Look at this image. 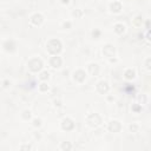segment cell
Segmentation results:
<instances>
[{"instance_id":"1","label":"cell","mask_w":151,"mask_h":151,"mask_svg":"<svg viewBox=\"0 0 151 151\" xmlns=\"http://www.w3.org/2000/svg\"><path fill=\"white\" fill-rule=\"evenodd\" d=\"M60 50H62V44H60L59 40H57V39H52V40L48 41V44H47V51H48L50 53L57 54V53L60 52Z\"/></svg>"},{"instance_id":"2","label":"cell","mask_w":151,"mask_h":151,"mask_svg":"<svg viewBox=\"0 0 151 151\" xmlns=\"http://www.w3.org/2000/svg\"><path fill=\"white\" fill-rule=\"evenodd\" d=\"M28 66H30V69H31L32 71L37 72V71H39L40 69H41V66H43V63H41V60H40V59L34 58V59H32L31 62L28 63Z\"/></svg>"},{"instance_id":"3","label":"cell","mask_w":151,"mask_h":151,"mask_svg":"<svg viewBox=\"0 0 151 151\" xmlns=\"http://www.w3.org/2000/svg\"><path fill=\"white\" fill-rule=\"evenodd\" d=\"M87 123H90L91 125H98L100 123V118H99L98 115H91L87 118Z\"/></svg>"},{"instance_id":"4","label":"cell","mask_w":151,"mask_h":151,"mask_svg":"<svg viewBox=\"0 0 151 151\" xmlns=\"http://www.w3.org/2000/svg\"><path fill=\"white\" fill-rule=\"evenodd\" d=\"M97 89H98V91H99L100 93H105V92H108V90H109V85H108V83H105V81H100V83L98 84Z\"/></svg>"},{"instance_id":"5","label":"cell","mask_w":151,"mask_h":151,"mask_svg":"<svg viewBox=\"0 0 151 151\" xmlns=\"http://www.w3.org/2000/svg\"><path fill=\"white\" fill-rule=\"evenodd\" d=\"M103 52H104V54L106 56V57H112L113 54H115V48H113L112 46L108 45V46H105V47H104Z\"/></svg>"},{"instance_id":"6","label":"cell","mask_w":151,"mask_h":151,"mask_svg":"<svg viewBox=\"0 0 151 151\" xmlns=\"http://www.w3.org/2000/svg\"><path fill=\"white\" fill-rule=\"evenodd\" d=\"M73 128V123H72V120L71 119H64L63 120V129L64 130H71V129Z\"/></svg>"},{"instance_id":"7","label":"cell","mask_w":151,"mask_h":151,"mask_svg":"<svg viewBox=\"0 0 151 151\" xmlns=\"http://www.w3.org/2000/svg\"><path fill=\"white\" fill-rule=\"evenodd\" d=\"M74 78H76V80H78V81H83L85 79V72L81 70L77 71V72L74 73Z\"/></svg>"},{"instance_id":"8","label":"cell","mask_w":151,"mask_h":151,"mask_svg":"<svg viewBox=\"0 0 151 151\" xmlns=\"http://www.w3.org/2000/svg\"><path fill=\"white\" fill-rule=\"evenodd\" d=\"M109 129H110V131L112 132H117L120 130V125L118 122H112L111 124H110V126H109Z\"/></svg>"},{"instance_id":"9","label":"cell","mask_w":151,"mask_h":151,"mask_svg":"<svg viewBox=\"0 0 151 151\" xmlns=\"http://www.w3.org/2000/svg\"><path fill=\"white\" fill-rule=\"evenodd\" d=\"M31 21H32V24H34V25H39V24H41V21H43V17L40 16V14H34V16L32 17Z\"/></svg>"},{"instance_id":"10","label":"cell","mask_w":151,"mask_h":151,"mask_svg":"<svg viewBox=\"0 0 151 151\" xmlns=\"http://www.w3.org/2000/svg\"><path fill=\"white\" fill-rule=\"evenodd\" d=\"M51 65L53 66V67H59V66L62 65V59L59 58V57H53V58L51 59Z\"/></svg>"},{"instance_id":"11","label":"cell","mask_w":151,"mask_h":151,"mask_svg":"<svg viewBox=\"0 0 151 151\" xmlns=\"http://www.w3.org/2000/svg\"><path fill=\"white\" fill-rule=\"evenodd\" d=\"M111 10H112L113 12H119L120 10H122V5H120L119 3H113V4L111 5Z\"/></svg>"},{"instance_id":"12","label":"cell","mask_w":151,"mask_h":151,"mask_svg":"<svg viewBox=\"0 0 151 151\" xmlns=\"http://www.w3.org/2000/svg\"><path fill=\"white\" fill-rule=\"evenodd\" d=\"M133 77H135V72L132 70H128L125 72V78H126V79H132Z\"/></svg>"},{"instance_id":"13","label":"cell","mask_w":151,"mask_h":151,"mask_svg":"<svg viewBox=\"0 0 151 151\" xmlns=\"http://www.w3.org/2000/svg\"><path fill=\"white\" fill-rule=\"evenodd\" d=\"M90 72L92 74H97L98 73V66L92 64V65H90Z\"/></svg>"},{"instance_id":"14","label":"cell","mask_w":151,"mask_h":151,"mask_svg":"<svg viewBox=\"0 0 151 151\" xmlns=\"http://www.w3.org/2000/svg\"><path fill=\"white\" fill-rule=\"evenodd\" d=\"M13 46H14V45H13V41H6V43H5V47H6L7 51H12L14 48Z\"/></svg>"},{"instance_id":"15","label":"cell","mask_w":151,"mask_h":151,"mask_svg":"<svg viewBox=\"0 0 151 151\" xmlns=\"http://www.w3.org/2000/svg\"><path fill=\"white\" fill-rule=\"evenodd\" d=\"M124 28H125V27L123 26L122 24L116 25V32H117V33H123V32H124Z\"/></svg>"},{"instance_id":"16","label":"cell","mask_w":151,"mask_h":151,"mask_svg":"<svg viewBox=\"0 0 151 151\" xmlns=\"http://www.w3.org/2000/svg\"><path fill=\"white\" fill-rule=\"evenodd\" d=\"M40 78H41V79H47V78H48V73H47V72H43V73L40 74Z\"/></svg>"},{"instance_id":"17","label":"cell","mask_w":151,"mask_h":151,"mask_svg":"<svg viewBox=\"0 0 151 151\" xmlns=\"http://www.w3.org/2000/svg\"><path fill=\"white\" fill-rule=\"evenodd\" d=\"M47 89H48V86H47L46 84H41V85H40V90H41V91H46Z\"/></svg>"},{"instance_id":"18","label":"cell","mask_w":151,"mask_h":151,"mask_svg":"<svg viewBox=\"0 0 151 151\" xmlns=\"http://www.w3.org/2000/svg\"><path fill=\"white\" fill-rule=\"evenodd\" d=\"M63 149H71V145L70 144H63Z\"/></svg>"},{"instance_id":"19","label":"cell","mask_w":151,"mask_h":151,"mask_svg":"<svg viewBox=\"0 0 151 151\" xmlns=\"http://www.w3.org/2000/svg\"><path fill=\"white\" fill-rule=\"evenodd\" d=\"M146 67H147V69H150V59H147V62H146Z\"/></svg>"},{"instance_id":"20","label":"cell","mask_w":151,"mask_h":151,"mask_svg":"<svg viewBox=\"0 0 151 151\" xmlns=\"http://www.w3.org/2000/svg\"><path fill=\"white\" fill-rule=\"evenodd\" d=\"M40 124V120H34V125H39Z\"/></svg>"},{"instance_id":"21","label":"cell","mask_w":151,"mask_h":151,"mask_svg":"<svg viewBox=\"0 0 151 151\" xmlns=\"http://www.w3.org/2000/svg\"><path fill=\"white\" fill-rule=\"evenodd\" d=\"M93 35H99V32L96 31V32H93Z\"/></svg>"},{"instance_id":"22","label":"cell","mask_w":151,"mask_h":151,"mask_svg":"<svg viewBox=\"0 0 151 151\" xmlns=\"http://www.w3.org/2000/svg\"><path fill=\"white\" fill-rule=\"evenodd\" d=\"M63 3H67V0H63Z\"/></svg>"}]
</instances>
